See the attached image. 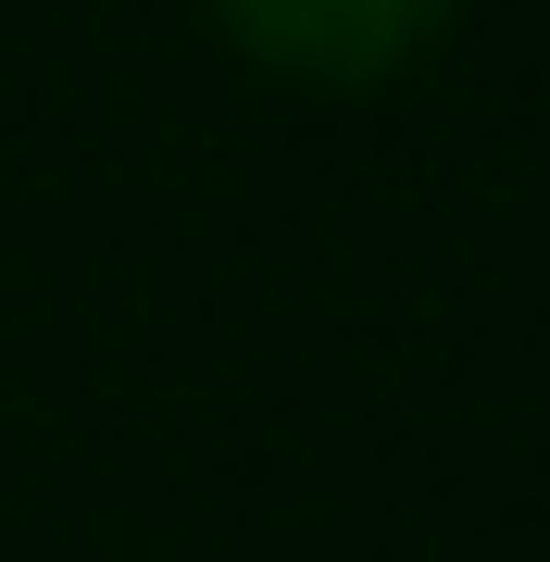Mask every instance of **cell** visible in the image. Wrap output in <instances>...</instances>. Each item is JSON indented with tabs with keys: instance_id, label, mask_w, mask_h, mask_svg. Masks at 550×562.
<instances>
[{
	"instance_id": "6da1fadb",
	"label": "cell",
	"mask_w": 550,
	"mask_h": 562,
	"mask_svg": "<svg viewBox=\"0 0 550 562\" xmlns=\"http://www.w3.org/2000/svg\"><path fill=\"white\" fill-rule=\"evenodd\" d=\"M213 38L250 63V76L276 88H326V101H350V88H388L413 76L463 0H201Z\"/></svg>"
}]
</instances>
